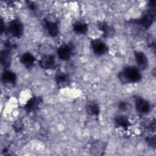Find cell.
I'll return each mask as SVG.
<instances>
[{
    "label": "cell",
    "mask_w": 156,
    "mask_h": 156,
    "mask_svg": "<svg viewBox=\"0 0 156 156\" xmlns=\"http://www.w3.org/2000/svg\"><path fill=\"white\" fill-rule=\"evenodd\" d=\"M107 144L102 141L95 140L93 141L90 146V152L94 155H102L104 154Z\"/></svg>",
    "instance_id": "13"
},
{
    "label": "cell",
    "mask_w": 156,
    "mask_h": 156,
    "mask_svg": "<svg viewBox=\"0 0 156 156\" xmlns=\"http://www.w3.org/2000/svg\"><path fill=\"white\" fill-rule=\"evenodd\" d=\"M74 52V48L71 44H63L57 49V54L60 60L68 61L71 59Z\"/></svg>",
    "instance_id": "4"
},
{
    "label": "cell",
    "mask_w": 156,
    "mask_h": 156,
    "mask_svg": "<svg viewBox=\"0 0 156 156\" xmlns=\"http://www.w3.org/2000/svg\"><path fill=\"white\" fill-rule=\"evenodd\" d=\"M38 63L42 69L46 70L55 69L58 66L55 57L52 54L43 55L39 60Z\"/></svg>",
    "instance_id": "7"
},
{
    "label": "cell",
    "mask_w": 156,
    "mask_h": 156,
    "mask_svg": "<svg viewBox=\"0 0 156 156\" xmlns=\"http://www.w3.org/2000/svg\"><path fill=\"white\" fill-rule=\"evenodd\" d=\"M142 126L146 130L154 132L155 130V119H153L146 121L143 123Z\"/></svg>",
    "instance_id": "20"
},
{
    "label": "cell",
    "mask_w": 156,
    "mask_h": 156,
    "mask_svg": "<svg viewBox=\"0 0 156 156\" xmlns=\"http://www.w3.org/2000/svg\"><path fill=\"white\" fill-rule=\"evenodd\" d=\"M114 124L117 128L127 130L131 126L132 124L129 119L124 115H118L114 118Z\"/></svg>",
    "instance_id": "15"
},
{
    "label": "cell",
    "mask_w": 156,
    "mask_h": 156,
    "mask_svg": "<svg viewBox=\"0 0 156 156\" xmlns=\"http://www.w3.org/2000/svg\"><path fill=\"white\" fill-rule=\"evenodd\" d=\"M42 26L50 37L55 38L58 36L59 34V26L57 22L44 18L42 21Z\"/></svg>",
    "instance_id": "8"
},
{
    "label": "cell",
    "mask_w": 156,
    "mask_h": 156,
    "mask_svg": "<svg viewBox=\"0 0 156 156\" xmlns=\"http://www.w3.org/2000/svg\"><path fill=\"white\" fill-rule=\"evenodd\" d=\"M118 107V108L119 110L123 112V111L127 110L130 108V105L127 102L122 101L119 102Z\"/></svg>",
    "instance_id": "24"
},
{
    "label": "cell",
    "mask_w": 156,
    "mask_h": 156,
    "mask_svg": "<svg viewBox=\"0 0 156 156\" xmlns=\"http://www.w3.org/2000/svg\"><path fill=\"white\" fill-rule=\"evenodd\" d=\"M24 122H23V120L20 118L15 121L12 125V127H13L14 131L16 133L21 132L24 129Z\"/></svg>",
    "instance_id": "21"
},
{
    "label": "cell",
    "mask_w": 156,
    "mask_h": 156,
    "mask_svg": "<svg viewBox=\"0 0 156 156\" xmlns=\"http://www.w3.org/2000/svg\"><path fill=\"white\" fill-rule=\"evenodd\" d=\"M43 99L40 96H32L24 105V110L27 113L37 112L43 104Z\"/></svg>",
    "instance_id": "9"
},
{
    "label": "cell",
    "mask_w": 156,
    "mask_h": 156,
    "mask_svg": "<svg viewBox=\"0 0 156 156\" xmlns=\"http://www.w3.org/2000/svg\"><path fill=\"white\" fill-rule=\"evenodd\" d=\"M85 110L88 115L95 117L99 116L101 112L99 104L94 101H91L87 103Z\"/></svg>",
    "instance_id": "17"
},
{
    "label": "cell",
    "mask_w": 156,
    "mask_h": 156,
    "mask_svg": "<svg viewBox=\"0 0 156 156\" xmlns=\"http://www.w3.org/2000/svg\"><path fill=\"white\" fill-rule=\"evenodd\" d=\"M5 31L12 37L20 38L24 34V26L18 19L10 20L5 27Z\"/></svg>",
    "instance_id": "3"
},
{
    "label": "cell",
    "mask_w": 156,
    "mask_h": 156,
    "mask_svg": "<svg viewBox=\"0 0 156 156\" xmlns=\"http://www.w3.org/2000/svg\"><path fill=\"white\" fill-rule=\"evenodd\" d=\"M11 50L5 48L1 53V63L5 69H7L11 64Z\"/></svg>",
    "instance_id": "19"
},
{
    "label": "cell",
    "mask_w": 156,
    "mask_h": 156,
    "mask_svg": "<svg viewBox=\"0 0 156 156\" xmlns=\"http://www.w3.org/2000/svg\"><path fill=\"white\" fill-rule=\"evenodd\" d=\"M155 18V1H149L148 4V9L146 10L141 16L136 19L131 21V23H134L141 27L147 29L151 27L154 22Z\"/></svg>",
    "instance_id": "2"
},
{
    "label": "cell",
    "mask_w": 156,
    "mask_h": 156,
    "mask_svg": "<svg viewBox=\"0 0 156 156\" xmlns=\"http://www.w3.org/2000/svg\"><path fill=\"white\" fill-rule=\"evenodd\" d=\"M97 27L102 32V36L104 38H112L116 33L115 27L104 21H99L97 23Z\"/></svg>",
    "instance_id": "10"
},
{
    "label": "cell",
    "mask_w": 156,
    "mask_h": 156,
    "mask_svg": "<svg viewBox=\"0 0 156 156\" xmlns=\"http://www.w3.org/2000/svg\"><path fill=\"white\" fill-rule=\"evenodd\" d=\"M118 78L122 83H135L141 80L140 69L135 66H126L118 74Z\"/></svg>",
    "instance_id": "1"
},
{
    "label": "cell",
    "mask_w": 156,
    "mask_h": 156,
    "mask_svg": "<svg viewBox=\"0 0 156 156\" xmlns=\"http://www.w3.org/2000/svg\"><path fill=\"white\" fill-rule=\"evenodd\" d=\"M134 57L135 62L138 65V68L140 70L147 69L149 65V61L146 55L142 51H135L134 52Z\"/></svg>",
    "instance_id": "14"
},
{
    "label": "cell",
    "mask_w": 156,
    "mask_h": 156,
    "mask_svg": "<svg viewBox=\"0 0 156 156\" xmlns=\"http://www.w3.org/2000/svg\"><path fill=\"white\" fill-rule=\"evenodd\" d=\"M145 141L146 143L152 148H155V135L148 136L146 138Z\"/></svg>",
    "instance_id": "22"
},
{
    "label": "cell",
    "mask_w": 156,
    "mask_h": 156,
    "mask_svg": "<svg viewBox=\"0 0 156 156\" xmlns=\"http://www.w3.org/2000/svg\"><path fill=\"white\" fill-rule=\"evenodd\" d=\"M134 102L135 109L138 113L141 115H147L151 112V104L143 98L136 96L134 98Z\"/></svg>",
    "instance_id": "6"
},
{
    "label": "cell",
    "mask_w": 156,
    "mask_h": 156,
    "mask_svg": "<svg viewBox=\"0 0 156 156\" xmlns=\"http://www.w3.org/2000/svg\"><path fill=\"white\" fill-rule=\"evenodd\" d=\"M90 45L93 52L97 55H104L108 51V46L101 39L95 38L92 40L90 42Z\"/></svg>",
    "instance_id": "5"
},
{
    "label": "cell",
    "mask_w": 156,
    "mask_h": 156,
    "mask_svg": "<svg viewBox=\"0 0 156 156\" xmlns=\"http://www.w3.org/2000/svg\"><path fill=\"white\" fill-rule=\"evenodd\" d=\"M54 79L59 88H66L71 83V78L69 74L62 71H58L55 73Z\"/></svg>",
    "instance_id": "12"
},
{
    "label": "cell",
    "mask_w": 156,
    "mask_h": 156,
    "mask_svg": "<svg viewBox=\"0 0 156 156\" xmlns=\"http://www.w3.org/2000/svg\"><path fill=\"white\" fill-rule=\"evenodd\" d=\"M73 31L78 35H85L88 30L87 23L82 21H76L73 24Z\"/></svg>",
    "instance_id": "18"
},
{
    "label": "cell",
    "mask_w": 156,
    "mask_h": 156,
    "mask_svg": "<svg viewBox=\"0 0 156 156\" xmlns=\"http://www.w3.org/2000/svg\"><path fill=\"white\" fill-rule=\"evenodd\" d=\"M36 61L35 57L29 52H26L21 54L20 57V63L26 68L30 69L32 68Z\"/></svg>",
    "instance_id": "16"
},
{
    "label": "cell",
    "mask_w": 156,
    "mask_h": 156,
    "mask_svg": "<svg viewBox=\"0 0 156 156\" xmlns=\"http://www.w3.org/2000/svg\"><path fill=\"white\" fill-rule=\"evenodd\" d=\"M26 6L28 8L29 10H30V11L35 13L37 11L38 9V7L37 5L32 2V1H26Z\"/></svg>",
    "instance_id": "23"
},
{
    "label": "cell",
    "mask_w": 156,
    "mask_h": 156,
    "mask_svg": "<svg viewBox=\"0 0 156 156\" xmlns=\"http://www.w3.org/2000/svg\"><path fill=\"white\" fill-rule=\"evenodd\" d=\"M17 76L13 71L9 69H5L1 75L2 83L8 87H13L16 85Z\"/></svg>",
    "instance_id": "11"
}]
</instances>
